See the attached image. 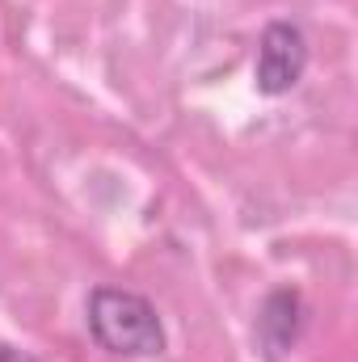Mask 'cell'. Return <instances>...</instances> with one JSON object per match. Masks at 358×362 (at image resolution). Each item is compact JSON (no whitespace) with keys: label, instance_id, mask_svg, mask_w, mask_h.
<instances>
[{"label":"cell","instance_id":"cell-1","mask_svg":"<svg viewBox=\"0 0 358 362\" xmlns=\"http://www.w3.org/2000/svg\"><path fill=\"white\" fill-rule=\"evenodd\" d=\"M89 333L93 341L118 358H161L165 325L156 308L127 286H97L89 295Z\"/></svg>","mask_w":358,"mask_h":362},{"label":"cell","instance_id":"cell-2","mask_svg":"<svg viewBox=\"0 0 358 362\" xmlns=\"http://www.w3.org/2000/svg\"><path fill=\"white\" fill-rule=\"evenodd\" d=\"M258 93L282 97L308 72V38L295 21H270L258 42Z\"/></svg>","mask_w":358,"mask_h":362}]
</instances>
